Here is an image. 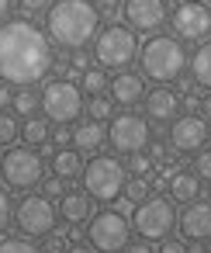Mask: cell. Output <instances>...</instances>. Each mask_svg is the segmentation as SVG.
I'll return each instance as SVG.
<instances>
[{
	"label": "cell",
	"instance_id": "obj_31",
	"mask_svg": "<svg viewBox=\"0 0 211 253\" xmlns=\"http://www.w3.org/2000/svg\"><path fill=\"white\" fill-rule=\"evenodd\" d=\"M42 194H45V198H59V201H63L70 191H66V180L52 173V177H45V180H42Z\"/></svg>",
	"mask_w": 211,
	"mask_h": 253
},
{
	"label": "cell",
	"instance_id": "obj_11",
	"mask_svg": "<svg viewBox=\"0 0 211 253\" xmlns=\"http://www.w3.org/2000/svg\"><path fill=\"white\" fill-rule=\"evenodd\" d=\"M107 142H111L118 153H125V156H132V153H145V146L152 142V128H149V122H145L142 115L125 111V115H114V118H111Z\"/></svg>",
	"mask_w": 211,
	"mask_h": 253
},
{
	"label": "cell",
	"instance_id": "obj_15",
	"mask_svg": "<svg viewBox=\"0 0 211 253\" xmlns=\"http://www.w3.org/2000/svg\"><path fill=\"white\" fill-rule=\"evenodd\" d=\"M176 222H180L183 239H190V243L211 239V201H190V205L180 211Z\"/></svg>",
	"mask_w": 211,
	"mask_h": 253
},
{
	"label": "cell",
	"instance_id": "obj_9",
	"mask_svg": "<svg viewBox=\"0 0 211 253\" xmlns=\"http://www.w3.org/2000/svg\"><path fill=\"white\" fill-rule=\"evenodd\" d=\"M87 239L97 253H121L132 243V222L121 211H97L87 225Z\"/></svg>",
	"mask_w": 211,
	"mask_h": 253
},
{
	"label": "cell",
	"instance_id": "obj_33",
	"mask_svg": "<svg viewBox=\"0 0 211 253\" xmlns=\"http://www.w3.org/2000/svg\"><path fill=\"white\" fill-rule=\"evenodd\" d=\"M70 246H66V236L63 232H49L45 236V246H42V253H66Z\"/></svg>",
	"mask_w": 211,
	"mask_h": 253
},
{
	"label": "cell",
	"instance_id": "obj_36",
	"mask_svg": "<svg viewBox=\"0 0 211 253\" xmlns=\"http://www.w3.org/2000/svg\"><path fill=\"white\" fill-rule=\"evenodd\" d=\"M94 7H97V11H107V14H114L118 7H125V0H94Z\"/></svg>",
	"mask_w": 211,
	"mask_h": 253
},
{
	"label": "cell",
	"instance_id": "obj_16",
	"mask_svg": "<svg viewBox=\"0 0 211 253\" xmlns=\"http://www.w3.org/2000/svg\"><path fill=\"white\" fill-rule=\"evenodd\" d=\"M145 115H149L152 122H173V118L180 115V97H176V90H170V87L149 90V94H145Z\"/></svg>",
	"mask_w": 211,
	"mask_h": 253
},
{
	"label": "cell",
	"instance_id": "obj_28",
	"mask_svg": "<svg viewBox=\"0 0 211 253\" xmlns=\"http://www.w3.org/2000/svg\"><path fill=\"white\" fill-rule=\"evenodd\" d=\"M152 167H156V160H152L149 153H132L125 170H128L132 177H149V173H152Z\"/></svg>",
	"mask_w": 211,
	"mask_h": 253
},
{
	"label": "cell",
	"instance_id": "obj_20",
	"mask_svg": "<svg viewBox=\"0 0 211 253\" xmlns=\"http://www.w3.org/2000/svg\"><path fill=\"white\" fill-rule=\"evenodd\" d=\"M201 198V180L194 170H176L170 177V201H180V205H190Z\"/></svg>",
	"mask_w": 211,
	"mask_h": 253
},
{
	"label": "cell",
	"instance_id": "obj_35",
	"mask_svg": "<svg viewBox=\"0 0 211 253\" xmlns=\"http://www.w3.org/2000/svg\"><path fill=\"white\" fill-rule=\"evenodd\" d=\"M156 253H190V246H187L183 239H163V246H159Z\"/></svg>",
	"mask_w": 211,
	"mask_h": 253
},
{
	"label": "cell",
	"instance_id": "obj_6",
	"mask_svg": "<svg viewBox=\"0 0 211 253\" xmlns=\"http://www.w3.org/2000/svg\"><path fill=\"white\" fill-rule=\"evenodd\" d=\"M0 177L14 191H28V187L45 180V163L32 146H11L0 156Z\"/></svg>",
	"mask_w": 211,
	"mask_h": 253
},
{
	"label": "cell",
	"instance_id": "obj_34",
	"mask_svg": "<svg viewBox=\"0 0 211 253\" xmlns=\"http://www.w3.org/2000/svg\"><path fill=\"white\" fill-rule=\"evenodd\" d=\"M7 222H11V198H7L4 187H0V232L7 229Z\"/></svg>",
	"mask_w": 211,
	"mask_h": 253
},
{
	"label": "cell",
	"instance_id": "obj_40",
	"mask_svg": "<svg viewBox=\"0 0 211 253\" xmlns=\"http://www.w3.org/2000/svg\"><path fill=\"white\" fill-rule=\"evenodd\" d=\"M125 253H156L152 246H149V239H142V243H128V250Z\"/></svg>",
	"mask_w": 211,
	"mask_h": 253
},
{
	"label": "cell",
	"instance_id": "obj_30",
	"mask_svg": "<svg viewBox=\"0 0 211 253\" xmlns=\"http://www.w3.org/2000/svg\"><path fill=\"white\" fill-rule=\"evenodd\" d=\"M125 198L135 201V205H142V201L149 198V184H145V177H132V180L125 184Z\"/></svg>",
	"mask_w": 211,
	"mask_h": 253
},
{
	"label": "cell",
	"instance_id": "obj_10",
	"mask_svg": "<svg viewBox=\"0 0 211 253\" xmlns=\"http://www.w3.org/2000/svg\"><path fill=\"white\" fill-rule=\"evenodd\" d=\"M56 205L45 198V194H28V198H21L18 201V208H14V222H18V229L28 236V239H45L52 229H56Z\"/></svg>",
	"mask_w": 211,
	"mask_h": 253
},
{
	"label": "cell",
	"instance_id": "obj_37",
	"mask_svg": "<svg viewBox=\"0 0 211 253\" xmlns=\"http://www.w3.org/2000/svg\"><path fill=\"white\" fill-rule=\"evenodd\" d=\"M52 139H56L59 146H66V142H73V128H66V125H59V128L52 132Z\"/></svg>",
	"mask_w": 211,
	"mask_h": 253
},
{
	"label": "cell",
	"instance_id": "obj_18",
	"mask_svg": "<svg viewBox=\"0 0 211 253\" xmlns=\"http://www.w3.org/2000/svg\"><path fill=\"white\" fill-rule=\"evenodd\" d=\"M107 142V128H104V122H80L76 128H73V146L80 149V153H97L101 146Z\"/></svg>",
	"mask_w": 211,
	"mask_h": 253
},
{
	"label": "cell",
	"instance_id": "obj_29",
	"mask_svg": "<svg viewBox=\"0 0 211 253\" xmlns=\"http://www.w3.org/2000/svg\"><path fill=\"white\" fill-rule=\"evenodd\" d=\"M111 97H104V94H97V97H90V104H87V115L94 118V122H104V118H111Z\"/></svg>",
	"mask_w": 211,
	"mask_h": 253
},
{
	"label": "cell",
	"instance_id": "obj_2",
	"mask_svg": "<svg viewBox=\"0 0 211 253\" xmlns=\"http://www.w3.org/2000/svg\"><path fill=\"white\" fill-rule=\"evenodd\" d=\"M45 32L59 49L80 52L101 35V11L94 0H56L45 14Z\"/></svg>",
	"mask_w": 211,
	"mask_h": 253
},
{
	"label": "cell",
	"instance_id": "obj_12",
	"mask_svg": "<svg viewBox=\"0 0 211 253\" xmlns=\"http://www.w3.org/2000/svg\"><path fill=\"white\" fill-rule=\"evenodd\" d=\"M180 42H204L211 35V7L204 0H183L170 18Z\"/></svg>",
	"mask_w": 211,
	"mask_h": 253
},
{
	"label": "cell",
	"instance_id": "obj_23",
	"mask_svg": "<svg viewBox=\"0 0 211 253\" xmlns=\"http://www.w3.org/2000/svg\"><path fill=\"white\" fill-rule=\"evenodd\" d=\"M21 139L28 142V146H45L49 142V122L45 118H25V125H21Z\"/></svg>",
	"mask_w": 211,
	"mask_h": 253
},
{
	"label": "cell",
	"instance_id": "obj_17",
	"mask_svg": "<svg viewBox=\"0 0 211 253\" xmlns=\"http://www.w3.org/2000/svg\"><path fill=\"white\" fill-rule=\"evenodd\" d=\"M142 94H145V84H142V77L139 73H118L114 80H111V101L114 104H121V108H132V104H139L142 101Z\"/></svg>",
	"mask_w": 211,
	"mask_h": 253
},
{
	"label": "cell",
	"instance_id": "obj_46",
	"mask_svg": "<svg viewBox=\"0 0 211 253\" xmlns=\"http://www.w3.org/2000/svg\"><path fill=\"white\" fill-rule=\"evenodd\" d=\"M204 4H211V0H204Z\"/></svg>",
	"mask_w": 211,
	"mask_h": 253
},
{
	"label": "cell",
	"instance_id": "obj_32",
	"mask_svg": "<svg viewBox=\"0 0 211 253\" xmlns=\"http://www.w3.org/2000/svg\"><path fill=\"white\" fill-rule=\"evenodd\" d=\"M194 173H197V180H211V149L208 146L201 153H194Z\"/></svg>",
	"mask_w": 211,
	"mask_h": 253
},
{
	"label": "cell",
	"instance_id": "obj_7",
	"mask_svg": "<svg viewBox=\"0 0 211 253\" xmlns=\"http://www.w3.org/2000/svg\"><path fill=\"white\" fill-rule=\"evenodd\" d=\"M176 208H173V201L170 198H145L142 205H135V211H132V229L142 236V239H170V229L176 225Z\"/></svg>",
	"mask_w": 211,
	"mask_h": 253
},
{
	"label": "cell",
	"instance_id": "obj_39",
	"mask_svg": "<svg viewBox=\"0 0 211 253\" xmlns=\"http://www.w3.org/2000/svg\"><path fill=\"white\" fill-rule=\"evenodd\" d=\"M70 70H73V73H83V70H90V66H87V56H83V52H76V56L70 59Z\"/></svg>",
	"mask_w": 211,
	"mask_h": 253
},
{
	"label": "cell",
	"instance_id": "obj_19",
	"mask_svg": "<svg viewBox=\"0 0 211 253\" xmlns=\"http://www.w3.org/2000/svg\"><path fill=\"white\" fill-rule=\"evenodd\" d=\"M59 215L66 218V222H87V218H94V198L87 194V191H70L63 201H59Z\"/></svg>",
	"mask_w": 211,
	"mask_h": 253
},
{
	"label": "cell",
	"instance_id": "obj_41",
	"mask_svg": "<svg viewBox=\"0 0 211 253\" xmlns=\"http://www.w3.org/2000/svg\"><path fill=\"white\" fill-rule=\"evenodd\" d=\"M149 156H152V160H163V163H166V146L152 142V146H149Z\"/></svg>",
	"mask_w": 211,
	"mask_h": 253
},
{
	"label": "cell",
	"instance_id": "obj_14",
	"mask_svg": "<svg viewBox=\"0 0 211 253\" xmlns=\"http://www.w3.org/2000/svg\"><path fill=\"white\" fill-rule=\"evenodd\" d=\"M125 21L135 32H159L166 25L163 0H125Z\"/></svg>",
	"mask_w": 211,
	"mask_h": 253
},
{
	"label": "cell",
	"instance_id": "obj_27",
	"mask_svg": "<svg viewBox=\"0 0 211 253\" xmlns=\"http://www.w3.org/2000/svg\"><path fill=\"white\" fill-rule=\"evenodd\" d=\"M21 135V125H18V118L14 115H7V111H0V146H7L11 149V142Z\"/></svg>",
	"mask_w": 211,
	"mask_h": 253
},
{
	"label": "cell",
	"instance_id": "obj_25",
	"mask_svg": "<svg viewBox=\"0 0 211 253\" xmlns=\"http://www.w3.org/2000/svg\"><path fill=\"white\" fill-rule=\"evenodd\" d=\"M38 104H42V97L32 90V87H21L18 94H14V101H11V108H14V115H25V118H35V111H38Z\"/></svg>",
	"mask_w": 211,
	"mask_h": 253
},
{
	"label": "cell",
	"instance_id": "obj_26",
	"mask_svg": "<svg viewBox=\"0 0 211 253\" xmlns=\"http://www.w3.org/2000/svg\"><path fill=\"white\" fill-rule=\"evenodd\" d=\"M0 253H42V246H35L28 236H11L0 239Z\"/></svg>",
	"mask_w": 211,
	"mask_h": 253
},
{
	"label": "cell",
	"instance_id": "obj_44",
	"mask_svg": "<svg viewBox=\"0 0 211 253\" xmlns=\"http://www.w3.org/2000/svg\"><path fill=\"white\" fill-rule=\"evenodd\" d=\"M14 101V94H11V87H0V108H7Z\"/></svg>",
	"mask_w": 211,
	"mask_h": 253
},
{
	"label": "cell",
	"instance_id": "obj_13",
	"mask_svg": "<svg viewBox=\"0 0 211 253\" xmlns=\"http://www.w3.org/2000/svg\"><path fill=\"white\" fill-rule=\"evenodd\" d=\"M208 142V122L201 115H176L170 122V149L173 153H201Z\"/></svg>",
	"mask_w": 211,
	"mask_h": 253
},
{
	"label": "cell",
	"instance_id": "obj_1",
	"mask_svg": "<svg viewBox=\"0 0 211 253\" xmlns=\"http://www.w3.org/2000/svg\"><path fill=\"white\" fill-rule=\"evenodd\" d=\"M52 39L28 18L0 25V80L11 87H32L52 70Z\"/></svg>",
	"mask_w": 211,
	"mask_h": 253
},
{
	"label": "cell",
	"instance_id": "obj_4",
	"mask_svg": "<svg viewBox=\"0 0 211 253\" xmlns=\"http://www.w3.org/2000/svg\"><path fill=\"white\" fill-rule=\"evenodd\" d=\"M125 184H128V170L114 156H94L83 167V191L94 201H118L125 194Z\"/></svg>",
	"mask_w": 211,
	"mask_h": 253
},
{
	"label": "cell",
	"instance_id": "obj_42",
	"mask_svg": "<svg viewBox=\"0 0 211 253\" xmlns=\"http://www.w3.org/2000/svg\"><path fill=\"white\" fill-rule=\"evenodd\" d=\"M201 115H204V122L211 118V90H208V94L201 97Z\"/></svg>",
	"mask_w": 211,
	"mask_h": 253
},
{
	"label": "cell",
	"instance_id": "obj_8",
	"mask_svg": "<svg viewBox=\"0 0 211 253\" xmlns=\"http://www.w3.org/2000/svg\"><path fill=\"white\" fill-rule=\"evenodd\" d=\"M42 111H45V118L56 122V125L76 122V115L83 111V90H80V84H73L70 77L49 80L45 90H42Z\"/></svg>",
	"mask_w": 211,
	"mask_h": 253
},
{
	"label": "cell",
	"instance_id": "obj_21",
	"mask_svg": "<svg viewBox=\"0 0 211 253\" xmlns=\"http://www.w3.org/2000/svg\"><path fill=\"white\" fill-rule=\"evenodd\" d=\"M52 173L63 177V180L83 177V156H80V149H59L52 156Z\"/></svg>",
	"mask_w": 211,
	"mask_h": 253
},
{
	"label": "cell",
	"instance_id": "obj_43",
	"mask_svg": "<svg viewBox=\"0 0 211 253\" xmlns=\"http://www.w3.org/2000/svg\"><path fill=\"white\" fill-rule=\"evenodd\" d=\"M66 253H97V250H94L90 243H73V246H70Z\"/></svg>",
	"mask_w": 211,
	"mask_h": 253
},
{
	"label": "cell",
	"instance_id": "obj_24",
	"mask_svg": "<svg viewBox=\"0 0 211 253\" xmlns=\"http://www.w3.org/2000/svg\"><path fill=\"white\" fill-rule=\"evenodd\" d=\"M111 84H107V73L101 70V66H90V70H83L80 73V90H87L90 97H97V94H104Z\"/></svg>",
	"mask_w": 211,
	"mask_h": 253
},
{
	"label": "cell",
	"instance_id": "obj_22",
	"mask_svg": "<svg viewBox=\"0 0 211 253\" xmlns=\"http://www.w3.org/2000/svg\"><path fill=\"white\" fill-rule=\"evenodd\" d=\"M190 77L197 87L211 90V42H201V49L190 56Z\"/></svg>",
	"mask_w": 211,
	"mask_h": 253
},
{
	"label": "cell",
	"instance_id": "obj_3",
	"mask_svg": "<svg viewBox=\"0 0 211 253\" xmlns=\"http://www.w3.org/2000/svg\"><path fill=\"white\" fill-rule=\"evenodd\" d=\"M139 63H142V73L156 84H173L183 77V70L190 66V56L183 52V42L180 39H170V35H152L142 52H139Z\"/></svg>",
	"mask_w": 211,
	"mask_h": 253
},
{
	"label": "cell",
	"instance_id": "obj_38",
	"mask_svg": "<svg viewBox=\"0 0 211 253\" xmlns=\"http://www.w3.org/2000/svg\"><path fill=\"white\" fill-rule=\"evenodd\" d=\"M49 4H52V0H18V7H25V11H42Z\"/></svg>",
	"mask_w": 211,
	"mask_h": 253
},
{
	"label": "cell",
	"instance_id": "obj_5",
	"mask_svg": "<svg viewBox=\"0 0 211 253\" xmlns=\"http://www.w3.org/2000/svg\"><path fill=\"white\" fill-rule=\"evenodd\" d=\"M135 56H139V39L128 25H107L94 39V59L101 63V70H125Z\"/></svg>",
	"mask_w": 211,
	"mask_h": 253
},
{
	"label": "cell",
	"instance_id": "obj_45",
	"mask_svg": "<svg viewBox=\"0 0 211 253\" xmlns=\"http://www.w3.org/2000/svg\"><path fill=\"white\" fill-rule=\"evenodd\" d=\"M11 7H14V0H0V21L11 14Z\"/></svg>",
	"mask_w": 211,
	"mask_h": 253
}]
</instances>
